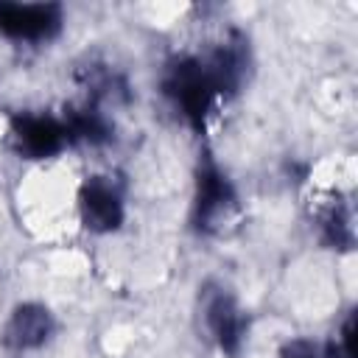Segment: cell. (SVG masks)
Masks as SVG:
<instances>
[{
  "label": "cell",
  "instance_id": "obj_4",
  "mask_svg": "<svg viewBox=\"0 0 358 358\" xmlns=\"http://www.w3.org/2000/svg\"><path fill=\"white\" fill-rule=\"evenodd\" d=\"M81 221L92 232H112L123 221V196L109 176H92L78 193Z\"/></svg>",
  "mask_w": 358,
  "mask_h": 358
},
{
  "label": "cell",
  "instance_id": "obj_7",
  "mask_svg": "<svg viewBox=\"0 0 358 358\" xmlns=\"http://www.w3.org/2000/svg\"><path fill=\"white\" fill-rule=\"evenodd\" d=\"M204 316H207V324H210L218 347L224 352L235 355L241 347V338H243V316H241V308L235 305V299L224 291L213 294L204 305Z\"/></svg>",
  "mask_w": 358,
  "mask_h": 358
},
{
  "label": "cell",
  "instance_id": "obj_8",
  "mask_svg": "<svg viewBox=\"0 0 358 358\" xmlns=\"http://www.w3.org/2000/svg\"><path fill=\"white\" fill-rule=\"evenodd\" d=\"M64 131L67 140H84V143H103L109 140V123L98 109H76L70 112V117L64 120Z\"/></svg>",
  "mask_w": 358,
  "mask_h": 358
},
{
  "label": "cell",
  "instance_id": "obj_6",
  "mask_svg": "<svg viewBox=\"0 0 358 358\" xmlns=\"http://www.w3.org/2000/svg\"><path fill=\"white\" fill-rule=\"evenodd\" d=\"M53 333V316L45 305H36V302H25V305H17L6 322V330H3V341L11 347V350H34V347H42Z\"/></svg>",
  "mask_w": 358,
  "mask_h": 358
},
{
  "label": "cell",
  "instance_id": "obj_1",
  "mask_svg": "<svg viewBox=\"0 0 358 358\" xmlns=\"http://www.w3.org/2000/svg\"><path fill=\"white\" fill-rule=\"evenodd\" d=\"M165 92L173 98V103L182 109V115L193 126L204 123V115L210 112L213 98L218 95V90L207 73V64L199 59H179L168 70Z\"/></svg>",
  "mask_w": 358,
  "mask_h": 358
},
{
  "label": "cell",
  "instance_id": "obj_2",
  "mask_svg": "<svg viewBox=\"0 0 358 358\" xmlns=\"http://www.w3.org/2000/svg\"><path fill=\"white\" fill-rule=\"evenodd\" d=\"M62 28L59 3H0V31L11 39L42 42Z\"/></svg>",
  "mask_w": 358,
  "mask_h": 358
},
{
  "label": "cell",
  "instance_id": "obj_10",
  "mask_svg": "<svg viewBox=\"0 0 358 358\" xmlns=\"http://www.w3.org/2000/svg\"><path fill=\"white\" fill-rule=\"evenodd\" d=\"M280 358H324V352L310 338H294L280 350Z\"/></svg>",
  "mask_w": 358,
  "mask_h": 358
},
{
  "label": "cell",
  "instance_id": "obj_5",
  "mask_svg": "<svg viewBox=\"0 0 358 358\" xmlns=\"http://www.w3.org/2000/svg\"><path fill=\"white\" fill-rule=\"evenodd\" d=\"M11 134H14L17 148L31 159L53 157L67 143L64 123L48 115H17L11 120Z\"/></svg>",
  "mask_w": 358,
  "mask_h": 358
},
{
  "label": "cell",
  "instance_id": "obj_9",
  "mask_svg": "<svg viewBox=\"0 0 358 358\" xmlns=\"http://www.w3.org/2000/svg\"><path fill=\"white\" fill-rule=\"evenodd\" d=\"M324 238L338 249H350L352 246V215H350V210L344 204H336L324 215Z\"/></svg>",
  "mask_w": 358,
  "mask_h": 358
},
{
  "label": "cell",
  "instance_id": "obj_3",
  "mask_svg": "<svg viewBox=\"0 0 358 358\" xmlns=\"http://www.w3.org/2000/svg\"><path fill=\"white\" fill-rule=\"evenodd\" d=\"M235 207H238V199H235L229 179L213 162H204L199 168V187H196V224H199V229H204V232L221 229L232 218Z\"/></svg>",
  "mask_w": 358,
  "mask_h": 358
}]
</instances>
